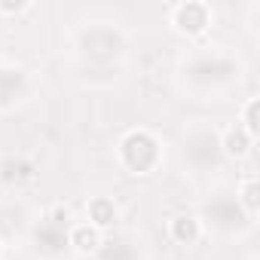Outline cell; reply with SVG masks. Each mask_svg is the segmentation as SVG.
I'll return each instance as SVG.
<instances>
[{"mask_svg": "<svg viewBox=\"0 0 260 260\" xmlns=\"http://www.w3.org/2000/svg\"><path fill=\"white\" fill-rule=\"evenodd\" d=\"M248 74V64L242 52L220 40H202L190 43L175 64V86L190 101H223L233 95Z\"/></svg>", "mask_w": 260, "mask_h": 260, "instance_id": "1", "label": "cell"}, {"mask_svg": "<svg viewBox=\"0 0 260 260\" xmlns=\"http://www.w3.org/2000/svg\"><path fill=\"white\" fill-rule=\"evenodd\" d=\"M132 46L135 37L128 25L110 13H89L68 34L71 58L83 74H119L132 55Z\"/></svg>", "mask_w": 260, "mask_h": 260, "instance_id": "2", "label": "cell"}, {"mask_svg": "<svg viewBox=\"0 0 260 260\" xmlns=\"http://www.w3.org/2000/svg\"><path fill=\"white\" fill-rule=\"evenodd\" d=\"M178 166L190 178L217 175L226 166L220 150V125L211 119H190L178 135Z\"/></svg>", "mask_w": 260, "mask_h": 260, "instance_id": "3", "label": "cell"}, {"mask_svg": "<svg viewBox=\"0 0 260 260\" xmlns=\"http://www.w3.org/2000/svg\"><path fill=\"white\" fill-rule=\"evenodd\" d=\"M113 159L128 178H153L166 162V141L159 132H153L147 125L125 128L116 138Z\"/></svg>", "mask_w": 260, "mask_h": 260, "instance_id": "4", "label": "cell"}, {"mask_svg": "<svg viewBox=\"0 0 260 260\" xmlns=\"http://www.w3.org/2000/svg\"><path fill=\"white\" fill-rule=\"evenodd\" d=\"M196 217L202 220V230L205 236H214V239H223V242H239L245 236H254V220L245 217V211L239 208L233 190H211L208 196L199 199V208H196Z\"/></svg>", "mask_w": 260, "mask_h": 260, "instance_id": "5", "label": "cell"}, {"mask_svg": "<svg viewBox=\"0 0 260 260\" xmlns=\"http://www.w3.org/2000/svg\"><path fill=\"white\" fill-rule=\"evenodd\" d=\"M169 28L187 43H202L217 22V13L208 0H178L169 7Z\"/></svg>", "mask_w": 260, "mask_h": 260, "instance_id": "6", "label": "cell"}, {"mask_svg": "<svg viewBox=\"0 0 260 260\" xmlns=\"http://www.w3.org/2000/svg\"><path fill=\"white\" fill-rule=\"evenodd\" d=\"M92 260H147L144 239L132 230H110Z\"/></svg>", "mask_w": 260, "mask_h": 260, "instance_id": "7", "label": "cell"}, {"mask_svg": "<svg viewBox=\"0 0 260 260\" xmlns=\"http://www.w3.org/2000/svg\"><path fill=\"white\" fill-rule=\"evenodd\" d=\"M34 89L31 71L22 64H10L0 61V110H13L16 104H22Z\"/></svg>", "mask_w": 260, "mask_h": 260, "instance_id": "8", "label": "cell"}, {"mask_svg": "<svg viewBox=\"0 0 260 260\" xmlns=\"http://www.w3.org/2000/svg\"><path fill=\"white\" fill-rule=\"evenodd\" d=\"M28 239H31L34 251L40 254V260H61L64 254H71L68 251V230L49 223L46 217L34 220V226L28 230Z\"/></svg>", "mask_w": 260, "mask_h": 260, "instance_id": "9", "label": "cell"}, {"mask_svg": "<svg viewBox=\"0 0 260 260\" xmlns=\"http://www.w3.org/2000/svg\"><path fill=\"white\" fill-rule=\"evenodd\" d=\"M37 172L40 169H37L34 156H28V153H7L0 159V184L10 190H22V187L34 184Z\"/></svg>", "mask_w": 260, "mask_h": 260, "instance_id": "10", "label": "cell"}, {"mask_svg": "<svg viewBox=\"0 0 260 260\" xmlns=\"http://www.w3.org/2000/svg\"><path fill=\"white\" fill-rule=\"evenodd\" d=\"M119 202L113 196H104V193H95L83 202V220L101 233H110L119 226Z\"/></svg>", "mask_w": 260, "mask_h": 260, "instance_id": "11", "label": "cell"}, {"mask_svg": "<svg viewBox=\"0 0 260 260\" xmlns=\"http://www.w3.org/2000/svg\"><path fill=\"white\" fill-rule=\"evenodd\" d=\"M166 236L181 248H196L205 239V230H202V220L196 217V211H178L166 220Z\"/></svg>", "mask_w": 260, "mask_h": 260, "instance_id": "12", "label": "cell"}, {"mask_svg": "<svg viewBox=\"0 0 260 260\" xmlns=\"http://www.w3.org/2000/svg\"><path fill=\"white\" fill-rule=\"evenodd\" d=\"M254 147H257V141H254L248 132H242L236 122H230V125L220 128V150H223V159H226V162L236 166V162L251 159Z\"/></svg>", "mask_w": 260, "mask_h": 260, "instance_id": "13", "label": "cell"}, {"mask_svg": "<svg viewBox=\"0 0 260 260\" xmlns=\"http://www.w3.org/2000/svg\"><path fill=\"white\" fill-rule=\"evenodd\" d=\"M101 242H104V233L95 230V226H89L86 220H74L71 230H68V251H71L74 257L92 260L95 251L101 248Z\"/></svg>", "mask_w": 260, "mask_h": 260, "instance_id": "14", "label": "cell"}, {"mask_svg": "<svg viewBox=\"0 0 260 260\" xmlns=\"http://www.w3.org/2000/svg\"><path fill=\"white\" fill-rule=\"evenodd\" d=\"M233 196H236L239 208L245 211V217L257 223V214H260V181H257V175H254V172H248L245 178H239V184H236Z\"/></svg>", "mask_w": 260, "mask_h": 260, "instance_id": "15", "label": "cell"}, {"mask_svg": "<svg viewBox=\"0 0 260 260\" xmlns=\"http://www.w3.org/2000/svg\"><path fill=\"white\" fill-rule=\"evenodd\" d=\"M236 125L242 128V132H248L254 141L260 138V95H248V98L239 104Z\"/></svg>", "mask_w": 260, "mask_h": 260, "instance_id": "16", "label": "cell"}, {"mask_svg": "<svg viewBox=\"0 0 260 260\" xmlns=\"http://www.w3.org/2000/svg\"><path fill=\"white\" fill-rule=\"evenodd\" d=\"M43 217H46L49 223L61 226V230H71V223H74V220H80V217H77V211H74V205H68V202H52V205L43 211Z\"/></svg>", "mask_w": 260, "mask_h": 260, "instance_id": "17", "label": "cell"}, {"mask_svg": "<svg viewBox=\"0 0 260 260\" xmlns=\"http://www.w3.org/2000/svg\"><path fill=\"white\" fill-rule=\"evenodd\" d=\"M28 13H34L31 0H0V19H22Z\"/></svg>", "mask_w": 260, "mask_h": 260, "instance_id": "18", "label": "cell"}, {"mask_svg": "<svg viewBox=\"0 0 260 260\" xmlns=\"http://www.w3.org/2000/svg\"><path fill=\"white\" fill-rule=\"evenodd\" d=\"M0 257H4V239H0Z\"/></svg>", "mask_w": 260, "mask_h": 260, "instance_id": "19", "label": "cell"}, {"mask_svg": "<svg viewBox=\"0 0 260 260\" xmlns=\"http://www.w3.org/2000/svg\"><path fill=\"white\" fill-rule=\"evenodd\" d=\"M248 260H257V257H248Z\"/></svg>", "mask_w": 260, "mask_h": 260, "instance_id": "20", "label": "cell"}, {"mask_svg": "<svg viewBox=\"0 0 260 260\" xmlns=\"http://www.w3.org/2000/svg\"><path fill=\"white\" fill-rule=\"evenodd\" d=\"M0 260H7V257H0Z\"/></svg>", "mask_w": 260, "mask_h": 260, "instance_id": "21", "label": "cell"}]
</instances>
